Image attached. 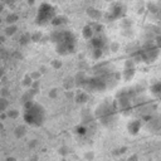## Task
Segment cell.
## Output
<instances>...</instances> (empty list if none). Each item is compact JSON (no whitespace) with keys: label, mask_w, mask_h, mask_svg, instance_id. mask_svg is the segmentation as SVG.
Wrapping results in <instances>:
<instances>
[{"label":"cell","mask_w":161,"mask_h":161,"mask_svg":"<svg viewBox=\"0 0 161 161\" xmlns=\"http://www.w3.org/2000/svg\"><path fill=\"white\" fill-rule=\"evenodd\" d=\"M133 73H135V69H133V67H132V65L130 67V63H127V65H126V69H125V78H126V79H130V78H132Z\"/></svg>","instance_id":"cell-8"},{"label":"cell","mask_w":161,"mask_h":161,"mask_svg":"<svg viewBox=\"0 0 161 161\" xmlns=\"http://www.w3.org/2000/svg\"><path fill=\"white\" fill-rule=\"evenodd\" d=\"M9 116H10V117H13V118H14V117H16V116H18V112H16V111H15V112H14V111H13V112H10V113H9Z\"/></svg>","instance_id":"cell-16"},{"label":"cell","mask_w":161,"mask_h":161,"mask_svg":"<svg viewBox=\"0 0 161 161\" xmlns=\"http://www.w3.org/2000/svg\"><path fill=\"white\" fill-rule=\"evenodd\" d=\"M140 54H141V58L145 62H153L158 55V49L155 45H146V47L142 48Z\"/></svg>","instance_id":"cell-4"},{"label":"cell","mask_w":161,"mask_h":161,"mask_svg":"<svg viewBox=\"0 0 161 161\" xmlns=\"http://www.w3.org/2000/svg\"><path fill=\"white\" fill-rule=\"evenodd\" d=\"M15 30H16V26H15V25H11V26H9V28L5 30V34H6V35H11V34L15 33Z\"/></svg>","instance_id":"cell-15"},{"label":"cell","mask_w":161,"mask_h":161,"mask_svg":"<svg viewBox=\"0 0 161 161\" xmlns=\"http://www.w3.org/2000/svg\"><path fill=\"white\" fill-rule=\"evenodd\" d=\"M4 3H6V4H13V3H15V1H18V0H3Z\"/></svg>","instance_id":"cell-17"},{"label":"cell","mask_w":161,"mask_h":161,"mask_svg":"<svg viewBox=\"0 0 161 161\" xmlns=\"http://www.w3.org/2000/svg\"><path fill=\"white\" fill-rule=\"evenodd\" d=\"M91 44H92L94 50H102V48L104 45V40L102 36H94L91 39Z\"/></svg>","instance_id":"cell-5"},{"label":"cell","mask_w":161,"mask_h":161,"mask_svg":"<svg viewBox=\"0 0 161 161\" xmlns=\"http://www.w3.org/2000/svg\"><path fill=\"white\" fill-rule=\"evenodd\" d=\"M151 91H152V93H153L156 97L161 98V82L155 83V84L151 87Z\"/></svg>","instance_id":"cell-7"},{"label":"cell","mask_w":161,"mask_h":161,"mask_svg":"<svg viewBox=\"0 0 161 161\" xmlns=\"http://www.w3.org/2000/svg\"><path fill=\"white\" fill-rule=\"evenodd\" d=\"M1 77H3V70L0 69V78H1Z\"/></svg>","instance_id":"cell-18"},{"label":"cell","mask_w":161,"mask_h":161,"mask_svg":"<svg viewBox=\"0 0 161 161\" xmlns=\"http://www.w3.org/2000/svg\"><path fill=\"white\" fill-rule=\"evenodd\" d=\"M128 128H130V132L136 133V132L138 131V128H140V122H138V121H133V122H131Z\"/></svg>","instance_id":"cell-11"},{"label":"cell","mask_w":161,"mask_h":161,"mask_svg":"<svg viewBox=\"0 0 161 161\" xmlns=\"http://www.w3.org/2000/svg\"><path fill=\"white\" fill-rule=\"evenodd\" d=\"M111 14H112V19H116V18H119L122 15V6L121 5H114L112 9H111Z\"/></svg>","instance_id":"cell-6"},{"label":"cell","mask_w":161,"mask_h":161,"mask_svg":"<svg viewBox=\"0 0 161 161\" xmlns=\"http://www.w3.org/2000/svg\"><path fill=\"white\" fill-rule=\"evenodd\" d=\"M52 40L55 44L57 52L62 55H67L69 53H73L75 49V36L70 31H67V30L55 31L52 35Z\"/></svg>","instance_id":"cell-1"},{"label":"cell","mask_w":161,"mask_h":161,"mask_svg":"<svg viewBox=\"0 0 161 161\" xmlns=\"http://www.w3.org/2000/svg\"><path fill=\"white\" fill-rule=\"evenodd\" d=\"M65 21V18L63 16H54V19L52 20V24L53 25H59V24H63Z\"/></svg>","instance_id":"cell-13"},{"label":"cell","mask_w":161,"mask_h":161,"mask_svg":"<svg viewBox=\"0 0 161 161\" xmlns=\"http://www.w3.org/2000/svg\"><path fill=\"white\" fill-rule=\"evenodd\" d=\"M92 26L91 25H87V26H84V29H83V36L86 38V39H91L92 38Z\"/></svg>","instance_id":"cell-10"},{"label":"cell","mask_w":161,"mask_h":161,"mask_svg":"<svg viewBox=\"0 0 161 161\" xmlns=\"http://www.w3.org/2000/svg\"><path fill=\"white\" fill-rule=\"evenodd\" d=\"M9 106V102L5 97H0V112H4Z\"/></svg>","instance_id":"cell-12"},{"label":"cell","mask_w":161,"mask_h":161,"mask_svg":"<svg viewBox=\"0 0 161 161\" xmlns=\"http://www.w3.org/2000/svg\"><path fill=\"white\" fill-rule=\"evenodd\" d=\"M25 128L23 127V126H18L15 130H14V135L18 137V138H20V137H23L24 135H25Z\"/></svg>","instance_id":"cell-9"},{"label":"cell","mask_w":161,"mask_h":161,"mask_svg":"<svg viewBox=\"0 0 161 161\" xmlns=\"http://www.w3.org/2000/svg\"><path fill=\"white\" fill-rule=\"evenodd\" d=\"M16 19H18V15H15V14H10V15H8L6 16V21L8 23H14V21H16Z\"/></svg>","instance_id":"cell-14"},{"label":"cell","mask_w":161,"mask_h":161,"mask_svg":"<svg viewBox=\"0 0 161 161\" xmlns=\"http://www.w3.org/2000/svg\"><path fill=\"white\" fill-rule=\"evenodd\" d=\"M54 16H55V9L50 4L43 3V4H40V6L38 9L35 21L39 25H45L48 23H52Z\"/></svg>","instance_id":"cell-3"},{"label":"cell","mask_w":161,"mask_h":161,"mask_svg":"<svg viewBox=\"0 0 161 161\" xmlns=\"http://www.w3.org/2000/svg\"><path fill=\"white\" fill-rule=\"evenodd\" d=\"M44 119H45V111L39 103L33 102V101L25 102V107H24L25 123H28L30 126L39 127L43 125Z\"/></svg>","instance_id":"cell-2"}]
</instances>
